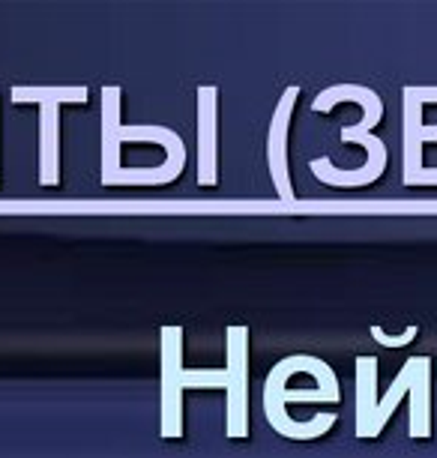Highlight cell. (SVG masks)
<instances>
[{
  "label": "cell",
  "mask_w": 437,
  "mask_h": 458,
  "mask_svg": "<svg viewBox=\"0 0 437 458\" xmlns=\"http://www.w3.org/2000/svg\"><path fill=\"white\" fill-rule=\"evenodd\" d=\"M339 399L341 390L332 366L317 357H308V353H293V357L279 360L264 384L267 423L273 425L276 434H282L288 440H315L321 434H327L339 420L336 410H332V414H317L308 423H297L285 410L288 401H327V405H339Z\"/></svg>",
  "instance_id": "6da1fadb"
},
{
  "label": "cell",
  "mask_w": 437,
  "mask_h": 458,
  "mask_svg": "<svg viewBox=\"0 0 437 458\" xmlns=\"http://www.w3.org/2000/svg\"><path fill=\"white\" fill-rule=\"evenodd\" d=\"M345 99L360 102L363 120L356 126H345V129H341V141H356V144H363L365 150H369V162L356 171H341L327 159V156H324V159H315L308 168H312L315 177L327 186H345V189L369 186V183H375L386 168V144L371 136V129L384 120V102H380V97L371 90V87L336 84V87H327V90L317 93L315 102H312V112H330L332 105H339V102H345Z\"/></svg>",
  "instance_id": "7a4b0ae2"
},
{
  "label": "cell",
  "mask_w": 437,
  "mask_h": 458,
  "mask_svg": "<svg viewBox=\"0 0 437 458\" xmlns=\"http://www.w3.org/2000/svg\"><path fill=\"white\" fill-rule=\"evenodd\" d=\"M228 366L216 369H189L183 372V386L189 390H228V425L225 434L231 440H240L249 434V330L246 327H228Z\"/></svg>",
  "instance_id": "3957f363"
},
{
  "label": "cell",
  "mask_w": 437,
  "mask_h": 458,
  "mask_svg": "<svg viewBox=\"0 0 437 458\" xmlns=\"http://www.w3.org/2000/svg\"><path fill=\"white\" fill-rule=\"evenodd\" d=\"M123 141H153L162 144L168 159L162 168L171 180L180 177L186 165V147L183 138L168 126H123L121 123V87H102V174H114L121 168V144Z\"/></svg>",
  "instance_id": "277c9868"
},
{
  "label": "cell",
  "mask_w": 437,
  "mask_h": 458,
  "mask_svg": "<svg viewBox=\"0 0 437 458\" xmlns=\"http://www.w3.org/2000/svg\"><path fill=\"white\" fill-rule=\"evenodd\" d=\"M15 105H39V186L60 183V105L87 102V87H12Z\"/></svg>",
  "instance_id": "5b68a950"
},
{
  "label": "cell",
  "mask_w": 437,
  "mask_h": 458,
  "mask_svg": "<svg viewBox=\"0 0 437 458\" xmlns=\"http://www.w3.org/2000/svg\"><path fill=\"white\" fill-rule=\"evenodd\" d=\"M162 438H180L183 434V330L162 327Z\"/></svg>",
  "instance_id": "8992f818"
},
{
  "label": "cell",
  "mask_w": 437,
  "mask_h": 458,
  "mask_svg": "<svg viewBox=\"0 0 437 458\" xmlns=\"http://www.w3.org/2000/svg\"><path fill=\"white\" fill-rule=\"evenodd\" d=\"M404 102V168H402V183L404 186H437V168H423V141H437V126L423 123V102L410 93V87L402 90Z\"/></svg>",
  "instance_id": "52a82bcc"
},
{
  "label": "cell",
  "mask_w": 437,
  "mask_h": 458,
  "mask_svg": "<svg viewBox=\"0 0 437 458\" xmlns=\"http://www.w3.org/2000/svg\"><path fill=\"white\" fill-rule=\"evenodd\" d=\"M300 87H288L276 102L273 120H269L267 132V165H269V177H273L276 195L282 201H293V186H291V174H288V129H291V112L297 105Z\"/></svg>",
  "instance_id": "ba28073f"
},
{
  "label": "cell",
  "mask_w": 437,
  "mask_h": 458,
  "mask_svg": "<svg viewBox=\"0 0 437 458\" xmlns=\"http://www.w3.org/2000/svg\"><path fill=\"white\" fill-rule=\"evenodd\" d=\"M219 90L198 87V186L219 183Z\"/></svg>",
  "instance_id": "9c48e42d"
},
{
  "label": "cell",
  "mask_w": 437,
  "mask_h": 458,
  "mask_svg": "<svg viewBox=\"0 0 437 458\" xmlns=\"http://www.w3.org/2000/svg\"><path fill=\"white\" fill-rule=\"evenodd\" d=\"M425 372H432V360H428V357H410L408 362H404L402 372L395 375L393 386L386 390V396L378 401L375 414H371V425H369V434H365V440H369V438H378V434L384 431V425L389 423V416L395 414L399 401H402L404 396H410L413 384H417Z\"/></svg>",
  "instance_id": "30bf717a"
},
{
  "label": "cell",
  "mask_w": 437,
  "mask_h": 458,
  "mask_svg": "<svg viewBox=\"0 0 437 458\" xmlns=\"http://www.w3.org/2000/svg\"><path fill=\"white\" fill-rule=\"evenodd\" d=\"M378 360L360 357L356 360V438L365 440L371 425V414L378 408Z\"/></svg>",
  "instance_id": "8fae6325"
},
{
  "label": "cell",
  "mask_w": 437,
  "mask_h": 458,
  "mask_svg": "<svg viewBox=\"0 0 437 458\" xmlns=\"http://www.w3.org/2000/svg\"><path fill=\"white\" fill-rule=\"evenodd\" d=\"M369 333H371V338H375L378 345H384V347H404V345H410L413 338L419 336V327H408V330H404L402 336H386V333H384V330H380V327H371Z\"/></svg>",
  "instance_id": "7c38bea8"
},
{
  "label": "cell",
  "mask_w": 437,
  "mask_h": 458,
  "mask_svg": "<svg viewBox=\"0 0 437 458\" xmlns=\"http://www.w3.org/2000/svg\"><path fill=\"white\" fill-rule=\"evenodd\" d=\"M410 93L417 97L419 102H437V87H410Z\"/></svg>",
  "instance_id": "4fadbf2b"
}]
</instances>
